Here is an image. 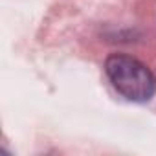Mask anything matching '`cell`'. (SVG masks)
Listing matches in <instances>:
<instances>
[{"instance_id": "6da1fadb", "label": "cell", "mask_w": 156, "mask_h": 156, "mask_svg": "<svg viewBox=\"0 0 156 156\" xmlns=\"http://www.w3.org/2000/svg\"><path fill=\"white\" fill-rule=\"evenodd\" d=\"M107 75L119 94L130 101H147L156 90L152 72L129 55H110L107 59Z\"/></svg>"}]
</instances>
